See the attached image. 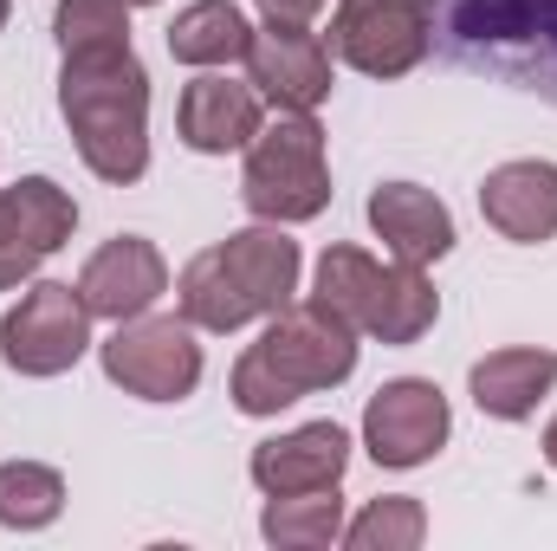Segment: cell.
<instances>
[{"instance_id": "obj_1", "label": "cell", "mask_w": 557, "mask_h": 551, "mask_svg": "<svg viewBox=\"0 0 557 551\" xmlns=\"http://www.w3.org/2000/svg\"><path fill=\"white\" fill-rule=\"evenodd\" d=\"M59 118L98 182H111V188L143 182V169H149V72L131 46L65 52Z\"/></svg>"}, {"instance_id": "obj_2", "label": "cell", "mask_w": 557, "mask_h": 551, "mask_svg": "<svg viewBox=\"0 0 557 551\" xmlns=\"http://www.w3.org/2000/svg\"><path fill=\"white\" fill-rule=\"evenodd\" d=\"M350 370H357V331L337 311H324L318 298H292L267 318L260 344L240 351L227 396L240 415H278L298 396L350 383Z\"/></svg>"}, {"instance_id": "obj_3", "label": "cell", "mask_w": 557, "mask_h": 551, "mask_svg": "<svg viewBox=\"0 0 557 551\" xmlns=\"http://www.w3.org/2000/svg\"><path fill=\"white\" fill-rule=\"evenodd\" d=\"M298 273H305L298 241L285 228H273V221H260V228H240V234L201 247L182 267L175 311L195 331H221L227 338V331H240L253 318H273L278 305H292L298 298Z\"/></svg>"}, {"instance_id": "obj_4", "label": "cell", "mask_w": 557, "mask_h": 551, "mask_svg": "<svg viewBox=\"0 0 557 551\" xmlns=\"http://www.w3.org/2000/svg\"><path fill=\"white\" fill-rule=\"evenodd\" d=\"M454 65L557 105V0H428Z\"/></svg>"}, {"instance_id": "obj_5", "label": "cell", "mask_w": 557, "mask_h": 551, "mask_svg": "<svg viewBox=\"0 0 557 551\" xmlns=\"http://www.w3.org/2000/svg\"><path fill=\"white\" fill-rule=\"evenodd\" d=\"M311 298L324 311H337L357 338H376V344H421L441 318V292L421 267H409V260L383 267L363 247H324Z\"/></svg>"}, {"instance_id": "obj_6", "label": "cell", "mask_w": 557, "mask_h": 551, "mask_svg": "<svg viewBox=\"0 0 557 551\" xmlns=\"http://www.w3.org/2000/svg\"><path fill=\"white\" fill-rule=\"evenodd\" d=\"M240 201L253 221H273V228L318 221L331 208V162L311 111H278L273 124H260V137L247 143Z\"/></svg>"}, {"instance_id": "obj_7", "label": "cell", "mask_w": 557, "mask_h": 551, "mask_svg": "<svg viewBox=\"0 0 557 551\" xmlns=\"http://www.w3.org/2000/svg\"><path fill=\"white\" fill-rule=\"evenodd\" d=\"M98 364L137 403H188L201 390V344H195V325L182 311L175 318H149V311L124 318L98 344Z\"/></svg>"}, {"instance_id": "obj_8", "label": "cell", "mask_w": 557, "mask_h": 551, "mask_svg": "<svg viewBox=\"0 0 557 551\" xmlns=\"http://www.w3.org/2000/svg\"><path fill=\"white\" fill-rule=\"evenodd\" d=\"M91 351V305L65 279H33L0 318V357L13 377H65Z\"/></svg>"}, {"instance_id": "obj_9", "label": "cell", "mask_w": 557, "mask_h": 551, "mask_svg": "<svg viewBox=\"0 0 557 551\" xmlns=\"http://www.w3.org/2000/svg\"><path fill=\"white\" fill-rule=\"evenodd\" d=\"M324 46L363 78H409L434 52V7L428 0H337Z\"/></svg>"}, {"instance_id": "obj_10", "label": "cell", "mask_w": 557, "mask_h": 551, "mask_svg": "<svg viewBox=\"0 0 557 551\" xmlns=\"http://www.w3.org/2000/svg\"><path fill=\"white\" fill-rule=\"evenodd\" d=\"M447 434H454V409L428 377H396L363 403V448L376 467H396V474L421 467L447 448Z\"/></svg>"}, {"instance_id": "obj_11", "label": "cell", "mask_w": 557, "mask_h": 551, "mask_svg": "<svg viewBox=\"0 0 557 551\" xmlns=\"http://www.w3.org/2000/svg\"><path fill=\"white\" fill-rule=\"evenodd\" d=\"M72 228L78 201L52 175H20L13 188H0V292L39 273V260H52L72 241Z\"/></svg>"}, {"instance_id": "obj_12", "label": "cell", "mask_w": 557, "mask_h": 551, "mask_svg": "<svg viewBox=\"0 0 557 551\" xmlns=\"http://www.w3.org/2000/svg\"><path fill=\"white\" fill-rule=\"evenodd\" d=\"M247 78L273 111H318L331 98V46L311 26L267 20L247 46Z\"/></svg>"}, {"instance_id": "obj_13", "label": "cell", "mask_w": 557, "mask_h": 551, "mask_svg": "<svg viewBox=\"0 0 557 551\" xmlns=\"http://www.w3.org/2000/svg\"><path fill=\"white\" fill-rule=\"evenodd\" d=\"M260 124H267V98L253 91V78H227V72L188 78L175 105V131L195 156H234L260 137Z\"/></svg>"}, {"instance_id": "obj_14", "label": "cell", "mask_w": 557, "mask_h": 551, "mask_svg": "<svg viewBox=\"0 0 557 551\" xmlns=\"http://www.w3.org/2000/svg\"><path fill=\"white\" fill-rule=\"evenodd\" d=\"M162 292H169V260H162L156 241H143V234L104 241V247L85 260V273H78V298L91 305V318H111V325L143 318Z\"/></svg>"}, {"instance_id": "obj_15", "label": "cell", "mask_w": 557, "mask_h": 551, "mask_svg": "<svg viewBox=\"0 0 557 551\" xmlns=\"http://www.w3.org/2000/svg\"><path fill=\"white\" fill-rule=\"evenodd\" d=\"M344 467H350V434L337 421H305L292 434H273L247 461L260 493H318V487H337Z\"/></svg>"}, {"instance_id": "obj_16", "label": "cell", "mask_w": 557, "mask_h": 551, "mask_svg": "<svg viewBox=\"0 0 557 551\" xmlns=\"http://www.w3.org/2000/svg\"><path fill=\"white\" fill-rule=\"evenodd\" d=\"M480 215L493 234H506L519 247L557 241V162H539V156L499 162L480 182Z\"/></svg>"}, {"instance_id": "obj_17", "label": "cell", "mask_w": 557, "mask_h": 551, "mask_svg": "<svg viewBox=\"0 0 557 551\" xmlns=\"http://www.w3.org/2000/svg\"><path fill=\"white\" fill-rule=\"evenodd\" d=\"M370 228L409 267H434V260L454 254V215L421 182H383V188H370Z\"/></svg>"}, {"instance_id": "obj_18", "label": "cell", "mask_w": 557, "mask_h": 551, "mask_svg": "<svg viewBox=\"0 0 557 551\" xmlns=\"http://www.w3.org/2000/svg\"><path fill=\"white\" fill-rule=\"evenodd\" d=\"M557 383V351H532V344H506V351H486L473 370H467V390L480 415L493 421H525L539 415V403L552 396Z\"/></svg>"}, {"instance_id": "obj_19", "label": "cell", "mask_w": 557, "mask_h": 551, "mask_svg": "<svg viewBox=\"0 0 557 551\" xmlns=\"http://www.w3.org/2000/svg\"><path fill=\"white\" fill-rule=\"evenodd\" d=\"M169 59L175 65H195V72H221L234 59H247L253 46V26L234 0H188L175 20H169Z\"/></svg>"}, {"instance_id": "obj_20", "label": "cell", "mask_w": 557, "mask_h": 551, "mask_svg": "<svg viewBox=\"0 0 557 551\" xmlns=\"http://www.w3.org/2000/svg\"><path fill=\"white\" fill-rule=\"evenodd\" d=\"M260 539L278 551H324L344 539V493L318 487V493H267L260 513Z\"/></svg>"}, {"instance_id": "obj_21", "label": "cell", "mask_w": 557, "mask_h": 551, "mask_svg": "<svg viewBox=\"0 0 557 551\" xmlns=\"http://www.w3.org/2000/svg\"><path fill=\"white\" fill-rule=\"evenodd\" d=\"M65 513V474L46 461H0V526L46 532Z\"/></svg>"}, {"instance_id": "obj_22", "label": "cell", "mask_w": 557, "mask_h": 551, "mask_svg": "<svg viewBox=\"0 0 557 551\" xmlns=\"http://www.w3.org/2000/svg\"><path fill=\"white\" fill-rule=\"evenodd\" d=\"M421 539H428V513L409 493H383L357 519H344V546L350 551H416Z\"/></svg>"}, {"instance_id": "obj_23", "label": "cell", "mask_w": 557, "mask_h": 551, "mask_svg": "<svg viewBox=\"0 0 557 551\" xmlns=\"http://www.w3.org/2000/svg\"><path fill=\"white\" fill-rule=\"evenodd\" d=\"M52 39H59V52L131 46V0H59L52 7Z\"/></svg>"}, {"instance_id": "obj_24", "label": "cell", "mask_w": 557, "mask_h": 551, "mask_svg": "<svg viewBox=\"0 0 557 551\" xmlns=\"http://www.w3.org/2000/svg\"><path fill=\"white\" fill-rule=\"evenodd\" d=\"M260 13L267 20H285V26H311L324 13V0H260Z\"/></svg>"}, {"instance_id": "obj_25", "label": "cell", "mask_w": 557, "mask_h": 551, "mask_svg": "<svg viewBox=\"0 0 557 551\" xmlns=\"http://www.w3.org/2000/svg\"><path fill=\"white\" fill-rule=\"evenodd\" d=\"M545 461H552V467H557V415H552V421H545Z\"/></svg>"}, {"instance_id": "obj_26", "label": "cell", "mask_w": 557, "mask_h": 551, "mask_svg": "<svg viewBox=\"0 0 557 551\" xmlns=\"http://www.w3.org/2000/svg\"><path fill=\"white\" fill-rule=\"evenodd\" d=\"M0 33H7V0H0Z\"/></svg>"}, {"instance_id": "obj_27", "label": "cell", "mask_w": 557, "mask_h": 551, "mask_svg": "<svg viewBox=\"0 0 557 551\" xmlns=\"http://www.w3.org/2000/svg\"><path fill=\"white\" fill-rule=\"evenodd\" d=\"M131 7H156V0H131Z\"/></svg>"}]
</instances>
